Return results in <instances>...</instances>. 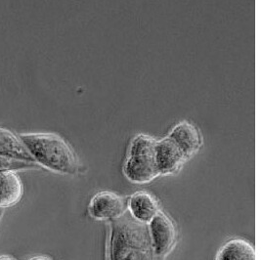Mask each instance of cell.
Masks as SVG:
<instances>
[{"label": "cell", "instance_id": "cell-1", "mask_svg": "<svg viewBox=\"0 0 261 260\" xmlns=\"http://www.w3.org/2000/svg\"><path fill=\"white\" fill-rule=\"evenodd\" d=\"M111 221L108 260H158L147 224L125 213Z\"/></svg>", "mask_w": 261, "mask_h": 260}, {"label": "cell", "instance_id": "cell-2", "mask_svg": "<svg viewBox=\"0 0 261 260\" xmlns=\"http://www.w3.org/2000/svg\"><path fill=\"white\" fill-rule=\"evenodd\" d=\"M38 166L60 174H75L79 160L71 146L55 133H22L18 135Z\"/></svg>", "mask_w": 261, "mask_h": 260}, {"label": "cell", "instance_id": "cell-3", "mask_svg": "<svg viewBox=\"0 0 261 260\" xmlns=\"http://www.w3.org/2000/svg\"><path fill=\"white\" fill-rule=\"evenodd\" d=\"M154 138L140 134L130 144L129 153L123 172L126 178L133 183H149L160 175L154 157Z\"/></svg>", "mask_w": 261, "mask_h": 260}, {"label": "cell", "instance_id": "cell-4", "mask_svg": "<svg viewBox=\"0 0 261 260\" xmlns=\"http://www.w3.org/2000/svg\"><path fill=\"white\" fill-rule=\"evenodd\" d=\"M154 254L164 258L171 251L176 242V229L171 219L161 211L148 223Z\"/></svg>", "mask_w": 261, "mask_h": 260}, {"label": "cell", "instance_id": "cell-5", "mask_svg": "<svg viewBox=\"0 0 261 260\" xmlns=\"http://www.w3.org/2000/svg\"><path fill=\"white\" fill-rule=\"evenodd\" d=\"M154 157L160 175L175 174L185 162L189 160L177 144L168 136L160 141H155Z\"/></svg>", "mask_w": 261, "mask_h": 260}, {"label": "cell", "instance_id": "cell-6", "mask_svg": "<svg viewBox=\"0 0 261 260\" xmlns=\"http://www.w3.org/2000/svg\"><path fill=\"white\" fill-rule=\"evenodd\" d=\"M127 209L126 200L118 194L103 191L92 198L89 214L96 220H114L122 216Z\"/></svg>", "mask_w": 261, "mask_h": 260}, {"label": "cell", "instance_id": "cell-7", "mask_svg": "<svg viewBox=\"0 0 261 260\" xmlns=\"http://www.w3.org/2000/svg\"><path fill=\"white\" fill-rule=\"evenodd\" d=\"M168 137L177 144L188 159L196 154L202 146V138L199 130L187 121L180 122L174 126Z\"/></svg>", "mask_w": 261, "mask_h": 260}, {"label": "cell", "instance_id": "cell-8", "mask_svg": "<svg viewBox=\"0 0 261 260\" xmlns=\"http://www.w3.org/2000/svg\"><path fill=\"white\" fill-rule=\"evenodd\" d=\"M127 207L135 220L145 224H148L160 211L154 197L146 192L133 194L129 198Z\"/></svg>", "mask_w": 261, "mask_h": 260}, {"label": "cell", "instance_id": "cell-9", "mask_svg": "<svg viewBox=\"0 0 261 260\" xmlns=\"http://www.w3.org/2000/svg\"><path fill=\"white\" fill-rule=\"evenodd\" d=\"M23 196V185L16 171L0 172V209L18 203Z\"/></svg>", "mask_w": 261, "mask_h": 260}, {"label": "cell", "instance_id": "cell-10", "mask_svg": "<svg viewBox=\"0 0 261 260\" xmlns=\"http://www.w3.org/2000/svg\"><path fill=\"white\" fill-rule=\"evenodd\" d=\"M0 157L36 163L19 136L15 135L12 131L2 127H0Z\"/></svg>", "mask_w": 261, "mask_h": 260}, {"label": "cell", "instance_id": "cell-11", "mask_svg": "<svg viewBox=\"0 0 261 260\" xmlns=\"http://www.w3.org/2000/svg\"><path fill=\"white\" fill-rule=\"evenodd\" d=\"M215 260H255V250L246 240L234 239L219 248Z\"/></svg>", "mask_w": 261, "mask_h": 260}, {"label": "cell", "instance_id": "cell-12", "mask_svg": "<svg viewBox=\"0 0 261 260\" xmlns=\"http://www.w3.org/2000/svg\"><path fill=\"white\" fill-rule=\"evenodd\" d=\"M38 165L36 163L31 162H22L12 160L4 157H0V172L1 171H19V170H25V169H37Z\"/></svg>", "mask_w": 261, "mask_h": 260}, {"label": "cell", "instance_id": "cell-13", "mask_svg": "<svg viewBox=\"0 0 261 260\" xmlns=\"http://www.w3.org/2000/svg\"><path fill=\"white\" fill-rule=\"evenodd\" d=\"M29 260H53L52 258H50V257H48V256H36V257H33V258H31V259Z\"/></svg>", "mask_w": 261, "mask_h": 260}, {"label": "cell", "instance_id": "cell-14", "mask_svg": "<svg viewBox=\"0 0 261 260\" xmlns=\"http://www.w3.org/2000/svg\"><path fill=\"white\" fill-rule=\"evenodd\" d=\"M0 260H16L10 255H0Z\"/></svg>", "mask_w": 261, "mask_h": 260}, {"label": "cell", "instance_id": "cell-15", "mask_svg": "<svg viewBox=\"0 0 261 260\" xmlns=\"http://www.w3.org/2000/svg\"><path fill=\"white\" fill-rule=\"evenodd\" d=\"M2 215H3V209H0V220H1Z\"/></svg>", "mask_w": 261, "mask_h": 260}]
</instances>
